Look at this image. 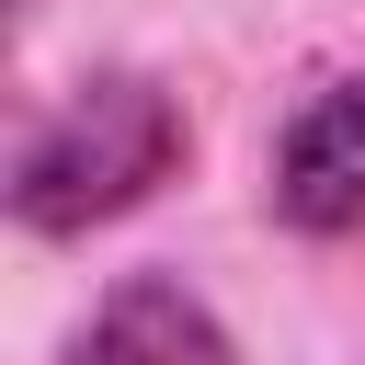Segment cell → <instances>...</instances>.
I'll return each mask as SVG.
<instances>
[{"instance_id":"6da1fadb","label":"cell","mask_w":365,"mask_h":365,"mask_svg":"<svg viewBox=\"0 0 365 365\" xmlns=\"http://www.w3.org/2000/svg\"><path fill=\"white\" fill-rule=\"evenodd\" d=\"M194 125H182V91L148 80V68H91L68 103L34 114L23 160H11V217L34 240H80L125 205H148L171 171H182Z\"/></svg>"},{"instance_id":"7a4b0ae2","label":"cell","mask_w":365,"mask_h":365,"mask_svg":"<svg viewBox=\"0 0 365 365\" xmlns=\"http://www.w3.org/2000/svg\"><path fill=\"white\" fill-rule=\"evenodd\" d=\"M274 217L297 228V240H342V228H365V68H342V80H319L297 114H285V137H274Z\"/></svg>"},{"instance_id":"3957f363","label":"cell","mask_w":365,"mask_h":365,"mask_svg":"<svg viewBox=\"0 0 365 365\" xmlns=\"http://www.w3.org/2000/svg\"><path fill=\"white\" fill-rule=\"evenodd\" d=\"M57 365H240V354H228V319L182 274H114L91 319L57 342Z\"/></svg>"}]
</instances>
